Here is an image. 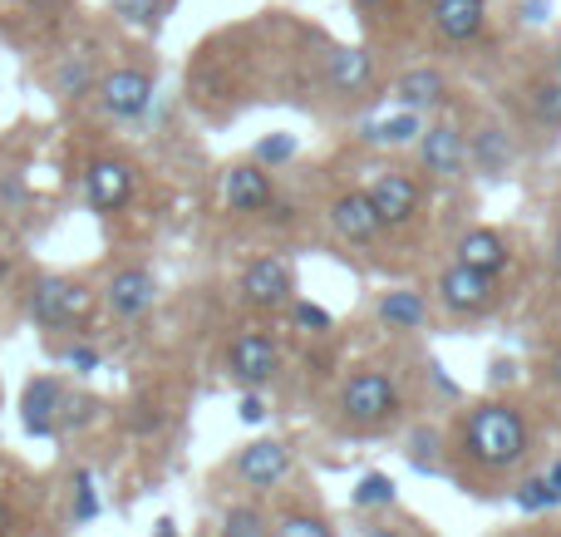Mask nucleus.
Wrapping results in <instances>:
<instances>
[{"label":"nucleus","mask_w":561,"mask_h":537,"mask_svg":"<svg viewBox=\"0 0 561 537\" xmlns=\"http://www.w3.org/2000/svg\"><path fill=\"white\" fill-rule=\"evenodd\" d=\"M438 301H444V311H454V316H483L488 306L497 301V276L454 262L438 272Z\"/></svg>","instance_id":"obj_4"},{"label":"nucleus","mask_w":561,"mask_h":537,"mask_svg":"<svg viewBox=\"0 0 561 537\" xmlns=\"http://www.w3.org/2000/svg\"><path fill=\"white\" fill-rule=\"evenodd\" d=\"M290 321H296L300 331H310V335L330 331V311H320V306H310V301H296V296H290Z\"/></svg>","instance_id":"obj_32"},{"label":"nucleus","mask_w":561,"mask_h":537,"mask_svg":"<svg viewBox=\"0 0 561 537\" xmlns=\"http://www.w3.org/2000/svg\"><path fill=\"white\" fill-rule=\"evenodd\" d=\"M227 370H232V380H242L247 390H262V385L280 370L276 341H272V335H262V331L237 335V341L227 345Z\"/></svg>","instance_id":"obj_6"},{"label":"nucleus","mask_w":561,"mask_h":537,"mask_svg":"<svg viewBox=\"0 0 561 537\" xmlns=\"http://www.w3.org/2000/svg\"><path fill=\"white\" fill-rule=\"evenodd\" d=\"M222 537H272V533H266L262 509H232L222 518Z\"/></svg>","instance_id":"obj_30"},{"label":"nucleus","mask_w":561,"mask_h":537,"mask_svg":"<svg viewBox=\"0 0 561 537\" xmlns=\"http://www.w3.org/2000/svg\"><path fill=\"white\" fill-rule=\"evenodd\" d=\"M527 444H533V434H527V420L513 404L488 400L463 420V454L473 464H483V469H513V464H523Z\"/></svg>","instance_id":"obj_1"},{"label":"nucleus","mask_w":561,"mask_h":537,"mask_svg":"<svg viewBox=\"0 0 561 537\" xmlns=\"http://www.w3.org/2000/svg\"><path fill=\"white\" fill-rule=\"evenodd\" d=\"M365 193H369V203H375V213L385 227H409L419 217V207H424V187H419L409 173H394V168L379 173Z\"/></svg>","instance_id":"obj_5"},{"label":"nucleus","mask_w":561,"mask_h":537,"mask_svg":"<svg viewBox=\"0 0 561 537\" xmlns=\"http://www.w3.org/2000/svg\"><path fill=\"white\" fill-rule=\"evenodd\" d=\"M419 134H424V118H419L414 108H399L394 118H379V124L365 128L369 144H414Z\"/></svg>","instance_id":"obj_23"},{"label":"nucleus","mask_w":561,"mask_h":537,"mask_svg":"<svg viewBox=\"0 0 561 537\" xmlns=\"http://www.w3.org/2000/svg\"><path fill=\"white\" fill-rule=\"evenodd\" d=\"M20 420H25L30 434H55L59 420H65V385L55 375H39V380L25 385V400H20Z\"/></svg>","instance_id":"obj_13"},{"label":"nucleus","mask_w":561,"mask_h":537,"mask_svg":"<svg viewBox=\"0 0 561 537\" xmlns=\"http://www.w3.org/2000/svg\"><path fill=\"white\" fill-rule=\"evenodd\" d=\"M272 537H335V533H330V523L316 518V513H286L272 528Z\"/></svg>","instance_id":"obj_28"},{"label":"nucleus","mask_w":561,"mask_h":537,"mask_svg":"<svg viewBox=\"0 0 561 537\" xmlns=\"http://www.w3.org/2000/svg\"><path fill=\"white\" fill-rule=\"evenodd\" d=\"M547 483H552V493H557V499H561V459L552 464V469H547Z\"/></svg>","instance_id":"obj_37"},{"label":"nucleus","mask_w":561,"mask_h":537,"mask_svg":"<svg viewBox=\"0 0 561 537\" xmlns=\"http://www.w3.org/2000/svg\"><path fill=\"white\" fill-rule=\"evenodd\" d=\"M359 537H404V533H399V528H365Z\"/></svg>","instance_id":"obj_38"},{"label":"nucleus","mask_w":561,"mask_h":537,"mask_svg":"<svg viewBox=\"0 0 561 537\" xmlns=\"http://www.w3.org/2000/svg\"><path fill=\"white\" fill-rule=\"evenodd\" d=\"M557 493H552V483H547V473H537V479H527L523 489H517V509L523 513H547V509H557Z\"/></svg>","instance_id":"obj_27"},{"label":"nucleus","mask_w":561,"mask_h":537,"mask_svg":"<svg viewBox=\"0 0 561 537\" xmlns=\"http://www.w3.org/2000/svg\"><path fill=\"white\" fill-rule=\"evenodd\" d=\"M375 311H379V321H385L389 331H419V325L428 321V301L419 292H409V286H399V292H385Z\"/></svg>","instance_id":"obj_20"},{"label":"nucleus","mask_w":561,"mask_h":537,"mask_svg":"<svg viewBox=\"0 0 561 537\" xmlns=\"http://www.w3.org/2000/svg\"><path fill=\"white\" fill-rule=\"evenodd\" d=\"M409 464H414V469H424V473H434L438 469V430H414L409 434Z\"/></svg>","instance_id":"obj_29"},{"label":"nucleus","mask_w":561,"mask_h":537,"mask_svg":"<svg viewBox=\"0 0 561 537\" xmlns=\"http://www.w3.org/2000/svg\"><path fill=\"white\" fill-rule=\"evenodd\" d=\"M419 163L428 178H458L468 168V134L454 124H434L419 134Z\"/></svg>","instance_id":"obj_9"},{"label":"nucleus","mask_w":561,"mask_h":537,"mask_svg":"<svg viewBox=\"0 0 561 537\" xmlns=\"http://www.w3.org/2000/svg\"><path fill=\"white\" fill-rule=\"evenodd\" d=\"M325 79H330L335 94L355 99V94H365V89L375 84V59H369V49H359V45H340V49H330Z\"/></svg>","instance_id":"obj_17"},{"label":"nucleus","mask_w":561,"mask_h":537,"mask_svg":"<svg viewBox=\"0 0 561 537\" xmlns=\"http://www.w3.org/2000/svg\"><path fill=\"white\" fill-rule=\"evenodd\" d=\"M222 203H227V213H242V217L266 213V207H272V173H266V163H237V168H227Z\"/></svg>","instance_id":"obj_10"},{"label":"nucleus","mask_w":561,"mask_h":537,"mask_svg":"<svg viewBox=\"0 0 561 537\" xmlns=\"http://www.w3.org/2000/svg\"><path fill=\"white\" fill-rule=\"evenodd\" d=\"M114 5V15L124 20V25L134 30H158V20H163L168 0H108Z\"/></svg>","instance_id":"obj_25"},{"label":"nucleus","mask_w":561,"mask_h":537,"mask_svg":"<svg viewBox=\"0 0 561 537\" xmlns=\"http://www.w3.org/2000/svg\"><path fill=\"white\" fill-rule=\"evenodd\" d=\"M552 272H557V276H561V232H557V237H552Z\"/></svg>","instance_id":"obj_39"},{"label":"nucleus","mask_w":561,"mask_h":537,"mask_svg":"<svg viewBox=\"0 0 561 537\" xmlns=\"http://www.w3.org/2000/svg\"><path fill=\"white\" fill-rule=\"evenodd\" d=\"M527 108H533V118H542V124H561V79H537L533 89H527Z\"/></svg>","instance_id":"obj_24"},{"label":"nucleus","mask_w":561,"mask_h":537,"mask_svg":"<svg viewBox=\"0 0 561 537\" xmlns=\"http://www.w3.org/2000/svg\"><path fill=\"white\" fill-rule=\"evenodd\" d=\"M290 153H296V138L290 134H272L256 144V163H286Z\"/></svg>","instance_id":"obj_33"},{"label":"nucleus","mask_w":561,"mask_h":537,"mask_svg":"<svg viewBox=\"0 0 561 537\" xmlns=\"http://www.w3.org/2000/svg\"><path fill=\"white\" fill-rule=\"evenodd\" d=\"M330 227H335L345 242H355V247L379 242V232H385V222H379L369 193H340L335 203H330Z\"/></svg>","instance_id":"obj_14"},{"label":"nucleus","mask_w":561,"mask_h":537,"mask_svg":"<svg viewBox=\"0 0 561 537\" xmlns=\"http://www.w3.org/2000/svg\"><path fill=\"white\" fill-rule=\"evenodd\" d=\"M242 420H247V424H262V420H266L262 395H242Z\"/></svg>","instance_id":"obj_35"},{"label":"nucleus","mask_w":561,"mask_h":537,"mask_svg":"<svg viewBox=\"0 0 561 537\" xmlns=\"http://www.w3.org/2000/svg\"><path fill=\"white\" fill-rule=\"evenodd\" d=\"M444 94H448V79L438 75V69H409V75L394 79L399 108H414V114H424V108L444 104Z\"/></svg>","instance_id":"obj_19"},{"label":"nucleus","mask_w":561,"mask_h":537,"mask_svg":"<svg viewBox=\"0 0 561 537\" xmlns=\"http://www.w3.org/2000/svg\"><path fill=\"white\" fill-rule=\"evenodd\" d=\"M434 30L448 39V45H463V39H478L488 25V0H434Z\"/></svg>","instance_id":"obj_16"},{"label":"nucleus","mask_w":561,"mask_h":537,"mask_svg":"<svg viewBox=\"0 0 561 537\" xmlns=\"http://www.w3.org/2000/svg\"><path fill=\"white\" fill-rule=\"evenodd\" d=\"M94 89H99V79H94V59L89 55L65 59V65L55 69V94L59 99H84V94H94Z\"/></svg>","instance_id":"obj_22"},{"label":"nucleus","mask_w":561,"mask_h":537,"mask_svg":"<svg viewBox=\"0 0 561 537\" xmlns=\"http://www.w3.org/2000/svg\"><path fill=\"white\" fill-rule=\"evenodd\" d=\"M557 79H561V49H557Z\"/></svg>","instance_id":"obj_42"},{"label":"nucleus","mask_w":561,"mask_h":537,"mask_svg":"<svg viewBox=\"0 0 561 537\" xmlns=\"http://www.w3.org/2000/svg\"><path fill=\"white\" fill-rule=\"evenodd\" d=\"M399 390L394 380H389L385 370H375V365H365V370H355L345 380V390H340V420L350 424V430L359 434H379L389 430V424L399 420Z\"/></svg>","instance_id":"obj_2"},{"label":"nucleus","mask_w":561,"mask_h":537,"mask_svg":"<svg viewBox=\"0 0 561 537\" xmlns=\"http://www.w3.org/2000/svg\"><path fill=\"white\" fill-rule=\"evenodd\" d=\"M94 94L108 118H138L153 104V79H148L144 69H114V75L99 79Z\"/></svg>","instance_id":"obj_8"},{"label":"nucleus","mask_w":561,"mask_h":537,"mask_svg":"<svg viewBox=\"0 0 561 537\" xmlns=\"http://www.w3.org/2000/svg\"><path fill=\"white\" fill-rule=\"evenodd\" d=\"M59 361H65L75 375H94L99 370V351H94V345H69V351H59Z\"/></svg>","instance_id":"obj_34"},{"label":"nucleus","mask_w":561,"mask_h":537,"mask_svg":"<svg viewBox=\"0 0 561 537\" xmlns=\"http://www.w3.org/2000/svg\"><path fill=\"white\" fill-rule=\"evenodd\" d=\"M394 479L389 473H365L355 483V509H394Z\"/></svg>","instance_id":"obj_26"},{"label":"nucleus","mask_w":561,"mask_h":537,"mask_svg":"<svg viewBox=\"0 0 561 537\" xmlns=\"http://www.w3.org/2000/svg\"><path fill=\"white\" fill-rule=\"evenodd\" d=\"M99 518V493H94V473L79 469L75 473V523H94Z\"/></svg>","instance_id":"obj_31"},{"label":"nucleus","mask_w":561,"mask_h":537,"mask_svg":"<svg viewBox=\"0 0 561 537\" xmlns=\"http://www.w3.org/2000/svg\"><path fill=\"white\" fill-rule=\"evenodd\" d=\"M84 187L99 213H118V207L134 197V168L118 163V158H99V163H89Z\"/></svg>","instance_id":"obj_15"},{"label":"nucleus","mask_w":561,"mask_h":537,"mask_svg":"<svg viewBox=\"0 0 561 537\" xmlns=\"http://www.w3.org/2000/svg\"><path fill=\"white\" fill-rule=\"evenodd\" d=\"M10 523H15V518H10V509H5V503H0V537L10 533Z\"/></svg>","instance_id":"obj_40"},{"label":"nucleus","mask_w":561,"mask_h":537,"mask_svg":"<svg viewBox=\"0 0 561 537\" xmlns=\"http://www.w3.org/2000/svg\"><path fill=\"white\" fill-rule=\"evenodd\" d=\"M458 262L473 266V272H488V276H503L513 252H507L503 232L497 227H473V232L458 237Z\"/></svg>","instance_id":"obj_18"},{"label":"nucleus","mask_w":561,"mask_h":537,"mask_svg":"<svg viewBox=\"0 0 561 537\" xmlns=\"http://www.w3.org/2000/svg\"><path fill=\"white\" fill-rule=\"evenodd\" d=\"M547 537H561V533H547Z\"/></svg>","instance_id":"obj_44"},{"label":"nucleus","mask_w":561,"mask_h":537,"mask_svg":"<svg viewBox=\"0 0 561 537\" xmlns=\"http://www.w3.org/2000/svg\"><path fill=\"white\" fill-rule=\"evenodd\" d=\"M158 537H178V533H173V523H158Z\"/></svg>","instance_id":"obj_41"},{"label":"nucleus","mask_w":561,"mask_h":537,"mask_svg":"<svg viewBox=\"0 0 561 537\" xmlns=\"http://www.w3.org/2000/svg\"><path fill=\"white\" fill-rule=\"evenodd\" d=\"M104 301H108V311H114L118 321H138V316H148L153 311V301H158L153 272H148V266H124V272H114Z\"/></svg>","instance_id":"obj_11"},{"label":"nucleus","mask_w":561,"mask_h":537,"mask_svg":"<svg viewBox=\"0 0 561 537\" xmlns=\"http://www.w3.org/2000/svg\"><path fill=\"white\" fill-rule=\"evenodd\" d=\"M359 5H379V0H359Z\"/></svg>","instance_id":"obj_43"},{"label":"nucleus","mask_w":561,"mask_h":537,"mask_svg":"<svg viewBox=\"0 0 561 537\" xmlns=\"http://www.w3.org/2000/svg\"><path fill=\"white\" fill-rule=\"evenodd\" d=\"M286 473H290V449L280 439H256L237 454V479H242L247 489L266 493V489H276Z\"/></svg>","instance_id":"obj_12"},{"label":"nucleus","mask_w":561,"mask_h":537,"mask_svg":"<svg viewBox=\"0 0 561 537\" xmlns=\"http://www.w3.org/2000/svg\"><path fill=\"white\" fill-rule=\"evenodd\" d=\"M290 292H296V276H290V266L280 262V256H256L242 272V296L256 311H280V306H290Z\"/></svg>","instance_id":"obj_7"},{"label":"nucleus","mask_w":561,"mask_h":537,"mask_svg":"<svg viewBox=\"0 0 561 537\" xmlns=\"http://www.w3.org/2000/svg\"><path fill=\"white\" fill-rule=\"evenodd\" d=\"M468 163H478L483 173H503V168L513 163V138H507L497 124H483L478 138L468 144Z\"/></svg>","instance_id":"obj_21"},{"label":"nucleus","mask_w":561,"mask_h":537,"mask_svg":"<svg viewBox=\"0 0 561 537\" xmlns=\"http://www.w3.org/2000/svg\"><path fill=\"white\" fill-rule=\"evenodd\" d=\"M547 380H552L557 390H561V351H552V355H547Z\"/></svg>","instance_id":"obj_36"},{"label":"nucleus","mask_w":561,"mask_h":537,"mask_svg":"<svg viewBox=\"0 0 561 537\" xmlns=\"http://www.w3.org/2000/svg\"><path fill=\"white\" fill-rule=\"evenodd\" d=\"M89 306H94V296L79 282H69V276H39L30 286V316L39 325H75L89 316Z\"/></svg>","instance_id":"obj_3"}]
</instances>
